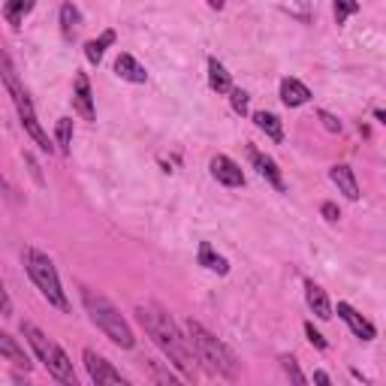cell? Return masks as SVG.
Returning <instances> with one entry per match:
<instances>
[{
	"mask_svg": "<svg viewBox=\"0 0 386 386\" xmlns=\"http://www.w3.org/2000/svg\"><path fill=\"white\" fill-rule=\"evenodd\" d=\"M338 317L347 323L350 326V332L357 335V338H362V341H374L378 338V329H374V323L371 320H365L362 314L353 308V305H347V302H338Z\"/></svg>",
	"mask_w": 386,
	"mask_h": 386,
	"instance_id": "52a82bcc",
	"label": "cell"
},
{
	"mask_svg": "<svg viewBox=\"0 0 386 386\" xmlns=\"http://www.w3.org/2000/svg\"><path fill=\"white\" fill-rule=\"evenodd\" d=\"M0 314H13V302H9V296H6V290H4V281H0Z\"/></svg>",
	"mask_w": 386,
	"mask_h": 386,
	"instance_id": "f546056e",
	"label": "cell"
},
{
	"mask_svg": "<svg viewBox=\"0 0 386 386\" xmlns=\"http://www.w3.org/2000/svg\"><path fill=\"white\" fill-rule=\"evenodd\" d=\"M79 9L73 6V4H64L60 6V34H64L67 39H73V34H76V27H79Z\"/></svg>",
	"mask_w": 386,
	"mask_h": 386,
	"instance_id": "7402d4cb",
	"label": "cell"
},
{
	"mask_svg": "<svg viewBox=\"0 0 386 386\" xmlns=\"http://www.w3.org/2000/svg\"><path fill=\"white\" fill-rule=\"evenodd\" d=\"M199 266H206L208 272H218V275H227L229 272V262L220 257V253H215V248L208 245V241H202L199 245Z\"/></svg>",
	"mask_w": 386,
	"mask_h": 386,
	"instance_id": "ac0fdd59",
	"label": "cell"
},
{
	"mask_svg": "<svg viewBox=\"0 0 386 386\" xmlns=\"http://www.w3.org/2000/svg\"><path fill=\"white\" fill-rule=\"evenodd\" d=\"M206 4H208L211 9H223V0H206Z\"/></svg>",
	"mask_w": 386,
	"mask_h": 386,
	"instance_id": "1f68e13d",
	"label": "cell"
},
{
	"mask_svg": "<svg viewBox=\"0 0 386 386\" xmlns=\"http://www.w3.org/2000/svg\"><path fill=\"white\" fill-rule=\"evenodd\" d=\"M229 103H232V112L245 115V112H248V94H245L241 88H232V91H229Z\"/></svg>",
	"mask_w": 386,
	"mask_h": 386,
	"instance_id": "484cf974",
	"label": "cell"
},
{
	"mask_svg": "<svg viewBox=\"0 0 386 386\" xmlns=\"http://www.w3.org/2000/svg\"><path fill=\"white\" fill-rule=\"evenodd\" d=\"M115 73L121 76V79H127V82H133V85H142L148 79V73H145V67L139 64V60L133 58V55H118V60H115Z\"/></svg>",
	"mask_w": 386,
	"mask_h": 386,
	"instance_id": "9a60e30c",
	"label": "cell"
},
{
	"mask_svg": "<svg viewBox=\"0 0 386 386\" xmlns=\"http://www.w3.org/2000/svg\"><path fill=\"white\" fill-rule=\"evenodd\" d=\"M320 211H323V218H326L329 223H335V220L341 218V211H338V206H335V202H323Z\"/></svg>",
	"mask_w": 386,
	"mask_h": 386,
	"instance_id": "f1b7e54d",
	"label": "cell"
},
{
	"mask_svg": "<svg viewBox=\"0 0 386 386\" xmlns=\"http://www.w3.org/2000/svg\"><path fill=\"white\" fill-rule=\"evenodd\" d=\"M317 118L323 121V127H326V130H329V133H341V121H338V118H335V115H332V112H326V109H323V112H317Z\"/></svg>",
	"mask_w": 386,
	"mask_h": 386,
	"instance_id": "4316f807",
	"label": "cell"
},
{
	"mask_svg": "<svg viewBox=\"0 0 386 386\" xmlns=\"http://www.w3.org/2000/svg\"><path fill=\"white\" fill-rule=\"evenodd\" d=\"M335 4V22L344 25L350 15H357L359 13V0H332Z\"/></svg>",
	"mask_w": 386,
	"mask_h": 386,
	"instance_id": "cb8c5ba5",
	"label": "cell"
},
{
	"mask_svg": "<svg viewBox=\"0 0 386 386\" xmlns=\"http://www.w3.org/2000/svg\"><path fill=\"white\" fill-rule=\"evenodd\" d=\"M314 380H317V383H323V386H329V383H332V378H329L326 371H314Z\"/></svg>",
	"mask_w": 386,
	"mask_h": 386,
	"instance_id": "4dcf8cb0",
	"label": "cell"
},
{
	"mask_svg": "<svg viewBox=\"0 0 386 386\" xmlns=\"http://www.w3.org/2000/svg\"><path fill=\"white\" fill-rule=\"evenodd\" d=\"M34 6H36V0H6V4H4V15H6V22L13 25V27H22L25 15Z\"/></svg>",
	"mask_w": 386,
	"mask_h": 386,
	"instance_id": "d6986e66",
	"label": "cell"
},
{
	"mask_svg": "<svg viewBox=\"0 0 386 386\" xmlns=\"http://www.w3.org/2000/svg\"><path fill=\"white\" fill-rule=\"evenodd\" d=\"M82 299H85V308L91 314V320H94V326L106 335L112 344H118L121 350H130L136 344L133 338V329H130V323L121 317V311L112 305L106 296H100V293H91V290H82Z\"/></svg>",
	"mask_w": 386,
	"mask_h": 386,
	"instance_id": "277c9868",
	"label": "cell"
},
{
	"mask_svg": "<svg viewBox=\"0 0 386 386\" xmlns=\"http://www.w3.org/2000/svg\"><path fill=\"white\" fill-rule=\"evenodd\" d=\"M22 262H25L30 281L36 284V290L46 296V302L55 305L58 311H69V302H67L64 287H60V278H58L55 262L48 260L43 251H36V248H25V251H22Z\"/></svg>",
	"mask_w": 386,
	"mask_h": 386,
	"instance_id": "5b68a950",
	"label": "cell"
},
{
	"mask_svg": "<svg viewBox=\"0 0 386 386\" xmlns=\"http://www.w3.org/2000/svg\"><path fill=\"white\" fill-rule=\"evenodd\" d=\"M253 124H257L272 142H281L284 139V124H281L278 115H272V112H253Z\"/></svg>",
	"mask_w": 386,
	"mask_h": 386,
	"instance_id": "e0dca14e",
	"label": "cell"
},
{
	"mask_svg": "<svg viewBox=\"0 0 386 386\" xmlns=\"http://www.w3.org/2000/svg\"><path fill=\"white\" fill-rule=\"evenodd\" d=\"M22 335L27 338L30 347H34L36 359L48 368V365H52V357H55V341H48V338H46V332L39 329V326H34V323H27V320L22 323Z\"/></svg>",
	"mask_w": 386,
	"mask_h": 386,
	"instance_id": "9c48e42d",
	"label": "cell"
},
{
	"mask_svg": "<svg viewBox=\"0 0 386 386\" xmlns=\"http://www.w3.org/2000/svg\"><path fill=\"white\" fill-rule=\"evenodd\" d=\"M69 145H73V118H60L58 121V151L67 154Z\"/></svg>",
	"mask_w": 386,
	"mask_h": 386,
	"instance_id": "603a6c76",
	"label": "cell"
},
{
	"mask_svg": "<svg viewBox=\"0 0 386 386\" xmlns=\"http://www.w3.org/2000/svg\"><path fill=\"white\" fill-rule=\"evenodd\" d=\"M115 43V30H103V36L100 39H91V43L85 46V58L91 60V64H100L103 60V55H106V48Z\"/></svg>",
	"mask_w": 386,
	"mask_h": 386,
	"instance_id": "ffe728a7",
	"label": "cell"
},
{
	"mask_svg": "<svg viewBox=\"0 0 386 386\" xmlns=\"http://www.w3.org/2000/svg\"><path fill=\"white\" fill-rule=\"evenodd\" d=\"M73 106L79 109V115H82L85 121H94V118H97V112H94V94H91V82H88L85 73H79L76 82H73Z\"/></svg>",
	"mask_w": 386,
	"mask_h": 386,
	"instance_id": "8fae6325",
	"label": "cell"
},
{
	"mask_svg": "<svg viewBox=\"0 0 386 386\" xmlns=\"http://www.w3.org/2000/svg\"><path fill=\"white\" fill-rule=\"evenodd\" d=\"M82 357H85L88 378L94 380L97 386H103V383H121V386H124V383H127V378H124V374H121L118 368H112V365H109L103 357H100V353H94V350H91V347L82 353Z\"/></svg>",
	"mask_w": 386,
	"mask_h": 386,
	"instance_id": "8992f818",
	"label": "cell"
},
{
	"mask_svg": "<svg viewBox=\"0 0 386 386\" xmlns=\"http://www.w3.org/2000/svg\"><path fill=\"white\" fill-rule=\"evenodd\" d=\"M185 335H187L193 353H197V359L206 362V368L211 374H220V378H229V380L239 378V362H236V357H232V350L220 338H215L202 323L187 320Z\"/></svg>",
	"mask_w": 386,
	"mask_h": 386,
	"instance_id": "3957f363",
	"label": "cell"
},
{
	"mask_svg": "<svg viewBox=\"0 0 386 386\" xmlns=\"http://www.w3.org/2000/svg\"><path fill=\"white\" fill-rule=\"evenodd\" d=\"M248 157H251V164L257 166V172L269 181L272 187H275V190H284V175H281V169H278L275 160H272L269 154H262V151H257L253 145H248Z\"/></svg>",
	"mask_w": 386,
	"mask_h": 386,
	"instance_id": "30bf717a",
	"label": "cell"
},
{
	"mask_svg": "<svg viewBox=\"0 0 386 386\" xmlns=\"http://www.w3.org/2000/svg\"><path fill=\"white\" fill-rule=\"evenodd\" d=\"M281 100H284V106L299 109L311 100V91H308V85H302L299 79H284L281 82Z\"/></svg>",
	"mask_w": 386,
	"mask_h": 386,
	"instance_id": "5bb4252c",
	"label": "cell"
},
{
	"mask_svg": "<svg viewBox=\"0 0 386 386\" xmlns=\"http://www.w3.org/2000/svg\"><path fill=\"white\" fill-rule=\"evenodd\" d=\"M305 335H308V341H311L317 350H326V347H329V344H326V338H323V335H320L317 329H314L311 323H305Z\"/></svg>",
	"mask_w": 386,
	"mask_h": 386,
	"instance_id": "83f0119b",
	"label": "cell"
},
{
	"mask_svg": "<svg viewBox=\"0 0 386 386\" xmlns=\"http://www.w3.org/2000/svg\"><path fill=\"white\" fill-rule=\"evenodd\" d=\"M208 85H211V91H218V94H229L232 91V79L218 58H208Z\"/></svg>",
	"mask_w": 386,
	"mask_h": 386,
	"instance_id": "2e32d148",
	"label": "cell"
},
{
	"mask_svg": "<svg viewBox=\"0 0 386 386\" xmlns=\"http://www.w3.org/2000/svg\"><path fill=\"white\" fill-rule=\"evenodd\" d=\"M281 368H284V374H287L293 383H299V386L308 380V378H305V374L299 371V365H296V359H293V357H281Z\"/></svg>",
	"mask_w": 386,
	"mask_h": 386,
	"instance_id": "d4e9b609",
	"label": "cell"
},
{
	"mask_svg": "<svg viewBox=\"0 0 386 386\" xmlns=\"http://www.w3.org/2000/svg\"><path fill=\"white\" fill-rule=\"evenodd\" d=\"M305 302H308V308L317 314L320 320H329V317H332V302H329L326 290H323L320 284L305 281Z\"/></svg>",
	"mask_w": 386,
	"mask_h": 386,
	"instance_id": "4fadbf2b",
	"label": "cell"
},
{
	"mask_svg": "<svg viewBox=\"0 0 386 386\" xmlns=\"http://www.w3.org/2000/svg\"><path fill=\"white\" fill-rule=\"evenodd\" d=\"M0 357H6V359H13L18 365H25L27 368V357H25V350L15 344V338H9V335L0 329Z\"/></svg>",
	"mask_w": 386,
	"mask_h": 386,
	"instance_id": "44dd1931",
	"label": "cell"
},
{
	"mask_svg": "<svg viewBox=\"0 0 386 386\" xmlns=\"http://www.w3.org/2000/svg\"><path fill=\"white\" fill-rule=\"evenodd\" d=\"M329 178H332V185L338 187L344 197H347L350 202H357L359 199V185H357V175H353V169L347 164H335L329 169Z\"/></svg>",
	"mask_w": 386,
	"mask_h": 386,
	"instance_id": "7c38bea8",
	"label": "cell"
},
{
	"mask_svg": "<svg viewBox=\"0 0 386 386\" xmlns=\"http://www.w3.org/2000/svg\"><path fill=\"white\" fill-rule=\"evenodd\" d=\"M0 79H4L9 97H13V106H15V112H18V121H22L25 133L36 142L39 151H48V154H52V151H55V148H52V139H48V133L43 130V124H39L36 109H34V103H30V97H27V91H25V85H22V79H18V73H15L13 58H9L6 52H0Z\"/></svg>",
	"mask_w": 386,
	"mask_h": 386,
	"instance_id": "7a4b0ae2",
	"label": "cell"
},
{
	"mask_svg": "<svg viewBox=\"0 0 386 386\" xmlns=\"http://www.w3.org/2000/svg\"><path fill=\"white\" fill-rule=\"evenodd\" d=\"M136 320L148 332V338L166 353V359L181 371V378H187V380L197 378V362H193L197 353H193L187 335L169 317V311H164L154 302H145V305H136Z\"/></svg>",
	"mask_w": 386,
	"mask_h": 386,
	"instance_id": "6da1fadb",
	"label": "cell"
},
{
	"mask_svg": "<svg viewBox=\"0 0 386 386\" xmlns=\"http://www.w3.org/2000/svg\"><path fill=\"white\" fill-rule=\"evenodd\" d=\"M211 175H215L220 185H227V187H241V185H245V172H241V166L232 157H227V154L211 157Z\"/></svg>",
	"mask_w": 386,
	"mask_h": 386,
	"instance_id": "ba28073f",
	"label": "cell"
}]
</instances>
